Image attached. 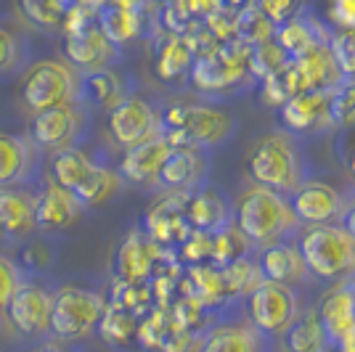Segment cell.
<instances>
[{
    "mask_svg": "<svg viewBox=\"0 0 355 352\" xmlns=\"http://www.w3.org/2000/svg\"><path fill=\"white\" fill-rule=\"evenodd\" d=\"M340 225L355 238V196L350 199V204L345 206V212H342V222H340Z\"/></svg>",
    "mask_w": 355,
    "mask_h": 352,
    "instance_id": "f907efd6",
    "label": "cell"
},
{
    "mask_svg": "<svg viewBox=\"0 0 355 352\" xmlns=\"http://www.w3.org/2000/svg\"><path fill=\"white\" fill-rule=\"evenodd\" d=\"M318 318L334 347L355 337V283H340L321 297Z\"/></svg>",
    "mask_w": 355,
    "mask_h": 352,
    "instance_id": "7c38bea8",
    "label": "cell"
},
{
    "mask_svg": "<svg viewBox=\"0 0 355 352\" xmlns=\"http://www.w3.org/2000/svg\"><path fill=\"white\" fill-rule=\"evenodd\" d=\"M252 45L234 40L207 56H199L191 67V82L199 90H225L239 85L250 72Z\"/></svg>",
    "mask_w": 355,
    "mask_h": 352,
    "instance_id": "8992f818",
    "label": "cell"
},
{
    "mask_svg": "<svg viewBox=\"0 0 355 352\" xmlns=\"http://www.w3.org/2000/svg\"><path fill=\"white\" fill-rule=\"evenodd\" d=\"M223 279H225V289L231 297L236 294H252L263 281V270H260V263H252L250 257L247 260H239L231 267H223Z\"/></svg>",
    "mask_w": 355,
    "mask_h": 352,
    "instance_id": "f35d334b",
    "label": "cell"
},
{
    "mask_svg": "<svg viewBox=\"0 0 355 352\" xmlns=\"http://www.w3.org/2000/svg\"><path fill=\"white\" fill-rule=\"evenodd\" d=\"M318 352H340V347H334V344H326L324 350H318Z\"/></svg>",
    "mask_w": 355,
    "mask_h": 352,
    "instance_id": "f5cc1de1",
    "label": "cell"
},
{
    "mask_svg": "<svg viewBox=\"0 0 355 352\" xmlns=\"http://www.w3.org/2000/svg\"><path fill=\"white\" fill-rule=\"evenodd\" d=\"M289 64H292V59L284 53V48L276 40L254 45L250 53V72L254 77H260L263 82L270 80V77H276V74H282Z\"/></svg>",
    "mask_w": 355,
    "mask_h": 352,
    "instance_id": "d590c367",
    "label": "cell"
},
{
    "mask_svg": "<svg viewBox=\"0 0 355 352\" xmlns=\"http://www.w3.org/2000/svg\"><path fill=\"white\" fill-rule=\"evenodd\" d=\"M250 318L260 334H279L297 321V297L289 286L263 281L250 294Z\"/></svg>",
    "mask_w": 355,
    "mask_h": 352,
    "instance_id": "ba28073f",
    "label": "cell"
},
{
    "mask_svg": "<svg viewBox=\"0 0 355 352\" xmlns=\"http://www.w3.org/2000/svg\"><path fill=\"white\" fill-rule=\"evenodd\" d=\"M21 289V283H19V270H16V265L8 260V257H3L0 254V310L11 305V299H14V294Z\"/></svg>",
    "mask_w": 355,
    "mask_h": 352,
    "instance_id": "bcb514c9",
    "label": "cell"
},
{
    "mask_svg": "<svg viewBox=\"0 0 355 352\" xmlns=\"http://www.w3.org/2000/svg\"><path fill=\"white\" fill-rule=\"evenodd\" d=\"M159 267V247L148 236L130 231L117 252V281L148 283Z\"/></svg>",
    "mask_w": 355,
    "mask_h": 352,
    "instance_id": "5bb4252c",
    "label": "cell"
},
{
    "mask_svg": "<svg viewBox=\"0 0 355 352\" xmlns=\"http://www.w3.org/2000/svg\"><path fill=\"white\" fill-rule=\"evenodd\" d=\"M199 352H260V344L247 326H218L202 339Z\"/></svg>",
    "mask_w": 355,
    "mask_h": 352,
    "instance_id": "f1b7e54d",
    "label": "cell"
},
{
    "mask_svg": "<svg viewBox=\"0 0 355 352\" xmlns=\"http://www.w3.org/2000/svg\"><path fill=\"white\" fill-rule=\"evenodd\" d=\"M260 270L266 281H273V283H300V281L308 276V265L300 254V247L295 244H270L263 249L260 254Z\"/></svg>",
    "mask_w": 355,
    "mask_h": 352,
    "instance_id": "7402d4cb",
    "label": "cell"
},
{
    "mask_svg": "<svg viewBox=\"0 0 355 352\" xmlns=\"http://www.w3.org/2000/svg\"><path fill=\"white\" fill-rule=\"evenodd\" d=\"M252 180L263 188H270L276 193H295L300 186H305V173H302V159L297 154V146L289 135L273 132L260 138L250 151L247 159Z\"/></svg>",
    "mask_w": 355,
    "mask_h": 352,
    "instance_id": "7a4b0ae2",
    "label": "cell"
},
{
    "mask_svg": "<svg viewBox=\"0 0 355 352\" xmlns=\"http://www.w3.org/2000/svg\"><path fill=\"white\" fill-rule=\"evenodd\" d=\"M292 212L300 222H311V225H331L334 218H340L345 212L340 193L331 186L308 180L305 186H300L292 193Z\"/></svg>",
    "mask_w": 355,
    "mask_h": 352,
    "instance_id": "4fadbf2b",
    "label": "cell"
},
{
    "mask_svg": "<svg viewBox=\"0 0 355 352\" xmlns=\"http://www.w3.org/2000/svg\"><path fill=\"white\" fill-rule=\"evenodd\" d=\"M300 254L315 279L334 281L355 270V238L342 225H313L300 238Z\"/></svg>",
    "mask_w": 355,
    "mask_h": 352,
    "instance_id": "277c9868",
    "label": "cell"
},
{
    "mask_svg": "<svg viewBox=\"0 0 355 352\" xmlns=\"http://www.w3.org/2000/svg\"><path fill=\"white\" fill-rule=\"evenodd\" d=\"M234 220L252 244H268V247L276 244L297 225L292 202H286L282 193L263 188V186H252L239 199Z\"/></svg>",
    "mask_w": 355,
    "mask_h": 352,
    "instance_id": "6da1fadb",
    "label": "cell"
},
{
    "mask_svg": "<svg viewBox=\"0 0 355 352\" xmlns=\"http://www.w3.org/2000/svg\"><path fill=\"white\" fill-rule=\"evenodd\" d=\"M159 125L162 119L154 114V109L144 98H135V96H128L119 106L109 112V132L114 143L125 151L141 146L151 138H159L162 135Z\"/></svg>",
    "mask_w": 355,
    "mask_h": 352,
    "instance_id": "9c48e42d",
    "label": "cell"
},
{
    "mask_svg": "<svg viewBox=\"0 0 355 352\" xmlns=\"http://www.w3.org/2000/svg\"><path fill=\"white\" fill-rule=\"evenodd\" d=\"M112 308H119L125 313H130L135 318H144L151 313L154 305V294L148 283H125V281H114L112 286V299H109Z\"/></svg>",
    "mask_w": 355,
    "mask_h": 352,
    "instance_id": "836d02e7",
    "label": "cell"
},
{
    "mask_svg": "<svg viewBox=\"0 0 355 352\" xmlns=\"http://www.w3.org/2000/svg\"><path fill=\"white\" fill-rule=\"evenodd\" d=\"M193 61H196V56H193L191 45L186 43V37H167L162 45H159V53H157V74L162 77V80H178L180 74L191 72Z\"/></svg>",
    "mask_w": 355,
    "mask_h": 352,
    "instance_id": "4dcf8cb0",
    "label": "cell"
},
{
    "mask_svg": "<svg viewBox=\"0 0 355 352\" xmlns=\"http://www.w3.org/2000/svg\"><path fill=\"white\" fill-rule=\"evenodd\" d=\"M83 90H85V96H88L90 101H96L98 106L109 109V112L128 98V96H122V80H119V74L112 72V69H98V72L85 74Z\"/></svg>",
    "mask_w": 355,
    "mask_h": 352,
    "instance_id": "1f68e13d",
    "label": "cell"
},
{
    "mask_svg": "<svg viewBox=\"0 0 355 352\" xmlns=\"http://www.w3.org/2000/svg\"><path fill=\"white\" fill-rule=\"evenodd\" d=\"M329 51L337 61L345 80H355V30H340L331 35Z\"/></svg>",
    "mask_w": 355,
    "mask_h": 352,
    "instance_id": "7bdbcfd3",
    "label": "cell"
},
{
    "mask_svg": "<svg viewBox=\"0 0 355 352\" xmlns=\"http://www.w3.org/2000/svg\"><path fill=\"white\" fill-rule=\"evenodd\" d=\"M331 117L337 127L355 130V80H342L331 90Z\"/></svg>",
    "mask_w": 355,
    "mask_h": 352,
    "instance_id": "b9f144b4",
    "label": "cell"
},
{
    "mask_svg": "<svg viewBox=\"0 0 355 352\" xmlns=\"http://www.w3.org/2000/svg\"><path fill=\"white\" fill-rule=\"evenodd\" d=\"M212 265L215 267H231L239 260H247V252H250V238L239 231L236 225H228L223 228L220 234L212 236Z\"/></svg>",
    "mask_w": 355,
    "mask_h": 352,
    "instance_id": "e575fe53",
    "label": "cell"
},
{
    "mask_svg": "<svg viewBox=\"0 0 355 352\" xmlns=\"http://www.w3.org/2000/svg\"><path fill=\"white\" fill-rule=\"evenodd\" d=\"M186 204H189V193H167L146 209L144 228L157 247H170V244L180 247L191 236L193 228L186 218Z\"/></svg>",
    "mask_w": 355,
    "mask_h": 352,
    "instance_id": "30bf717a",
    "label": "cell"
},
{
    "mask_svg": "<svg viewBox=\"0 0 355 352\" xmlns=\"http://www.w3.org/2000/svg\"><path fill=\"white\" fill-rule=\"evenodd\" d=\"M21 11L32 24L45 30H64V21L72 11V3H56V0H27L21 3Z\"/></svg>",
    "mask_w": 355,
    "mask_h": 352,
    "instance_id": "74e56055",
    "label": "cell"
},
{
    "mask_svg": "<svg viewBox=\"0 0 355 352\" xmlns=\"http://www.w3.org/2000/svg\"><path fill=\"white\" fill-rule=\"evenodd\" d=\"M205 315H207V308L202 305V302H196L191 297H178V302L170 308V318L175 323L178 328H186V331H191L196 334L202 326H205Z\"/></svg>",
    "mask_w": 355,
    "mask_h": 352,
    "instance_id": "ee69618b",
    "label": "cell"
},
{
    "mask_svg": "<svg viewBox=\"0 0 355 352\" xmlns=\"http://www.w3.org/2000/svg\"><path fill=\"white\" fill-rule=\"evenodd\" d=\"M106 305L101 297L85 289H61L53 294V310H51V331L59 339H83L104 318Z\"/></svg>",
    "mask_w": 355,
    "mask_h": 352,
    "instance_id": "5b68a950",
    "label": "cell"
},
{
    "mask_svg": "<svg viewBox=\"0 0 355 352\" xmlns=\"http://www.w3.org/2000/svg\"><path fill=\"white\" fill-rule=\"evenodd\" d=\"M193 342H196V334L186 331V328H178L175 323H173V328H170V334L164 337L162 350L159 352H191Z\"/></svg>",
    "mask_w": 355,
    "mask_h": 352,
    "instance_id": "c3c4849f",
    "label": "cell"
},
{
    "mask_svg": "<svg viewBox=\"0 0 355 352\" xmlns=\"http://www.w3.org/2000/svg\"><path fill=\"white\" fill-rule=\"evenodd\" d=\"M186 218L193 231L202 234H220L223 228L231 225V215H228V204L220 193L212 188H202V191L189 193V204H186Z\"/></svg>",
    "mask_w": 355,
    "mask_h": 352,
    "instance_id": "44dd1931",
    "label": "cell"
},
{
    "mask_svg": "<svg viewBox=\"0 0 355 352\" xmlns=\"http://www.w3.org/2000/svg\"><path fill=\"white\" fill-rule=\"evenodd\" d=\"M51 310H53V297L35 283H24L8 305V321L16 326V331L30 337L51 328Z\"/></svg>",
    "mask_w": 355,
    "mask_h": 352,
    "instance_id": "9a60e30c",
    "label": "cell"
},
{
    "mask_svg": "<svg viewBox=\"0 0 355 352\" xmlns=\"http://www.w3.org/2000/svg\"><path fill=\"white\" fill-rule=\"evenodd\" d=\"M276 37V24L266 16L260 8V3H250L244 8H239L236 14V40L247 45H263Z\"/></svg>",
    "mask_w": 355,
    "mask_h": 352,
    "instance_id": "f546056e",
    "label": "cell"
},
{
    "mask_svg": "<svg viewBox=\"0 0 355 352\" xmlns=\"http://www.w3.org/2000/svg\"><path fill=\"white\" fill-rule=\"evenodd\" d=\"M138 326H141V318H135L130 313H125V310L119 308H112V305H106L104 310V318L98 323V337L109 342V344H130L133 339H138Z\"/></svg>",
    "mask_w": 355,
    "mask_h": 352,
    "instance_id": "d6a6232c",
    "label": "cell"
},
{
    "mask_svg": "<svg viewBox=\"0 0 355 352\" xmlns=\"http://www.w3.org/2000/svg\"><path fill=\"white\" fill-rule=\"evenodd\" d=\"M276 43L284 48V53L289 56L292 61L302 59V56H308L313 53L315 48H324V45L331 43V35H326L321 32V24L315 21V19H302V16H297L292 21H286L282 24L279 30H276V37H273Z\"/></svg>",
    "mask_w": 355,
    "mask_h": 352,
    "instance_id": "603a6c76",
    "label": "cell"
},
{
    "mask_svg": "<svg viewBox=\"0 0 355 352\" xmlns=\"http://www.w3.org/2000/svg\"><path fill=\"white\" fill-rule=\"evenodd\" d=\"M77 132V114L72 106L48 109L32 117V141L40 148H69Z\"/></svg>",
    "mask_w": 355,
    "mask_h": 352,
    "instance_id": "ffe728a7",
    "label": "cell"
},
{
    "mask_svg": "<svg viewBox=\"0 0 355 352\" xmlns=\"http://www.w3.org/2000/svg\"><path fill=\"white\" fill-rule=\"evenodd\" d=\"M24 167H27V146L11 132H0V186L14 183L24 173Z\"/></svg>",
    "mask_w": 355,
    "mask_h": 352,
    "instance_id": "8d00e7d4",
    "label": "cell"
},
{
    "mask_svg": "<svg viewBox=\"0 0 355 352\" xmlns=\"http://www.w3.org/2000/svg\"><path fill=\"white\" fill-rule=\"evenodd\" d=\"M72 96L74 77L59 61H37L21 80V101L35 114L69 106Z\"/></svg>",
    "mask_w": 355,
    "mask_h": 352,
    "instance_id": "52a82bcc",
    "label": "cell"
},
{
    "mask_svg": "<svg viewBox=\"0 0 355 352\" xmlns=\"http://www.w3.org/2000/svg\"><path fill=\"white\" fill-rule=\"evenodd\" d=\"M202 173H205V161L199 157V151L175 148L159 173V186L170 188V193H191L189 188L199 183Z\"/></svg>",
    "mask_w": 355,
    "mask_h": 352,
    "instance_id": "cb8c5ba5",
    "label": "cell"
},
{
    "mask_svg": "<svg viewBox=\"0 0 355 352\" xmlns=\"http://www.w3.org/2000/svg\"><path fill=\"white\" fill-rule=\"evenodd\" d=\"M345 159H347V167H350V173H353V177H355V141L350 143V146H347V154H345Z\"/></svg>",
    "mask_w": 355,
    "mask_h": 352,
    "instance_id": "816d5d0a",
    "label": "cell"
},
{
    "mask_svg": "<svg viewBox=\"0 0 355 352\" xmlns=\"http://www.w3.org/2000/svg\"><path fill=\"white\" fill-rule=\"evenodd\" d=\"M289 132H321L334 125L331 117V90H308L279 109Z\"/></svg>",
    "mask_w": 355,
    "mask_h": 352,
    "instance_id": "8fae6325",
    "label": "cell"
},
{
    "mask_svg": "<svg viewBox=\"0 0 355 352\" xmlns=\"http://www.w3.org/2000/svg\"><path fill=\"white\" fill-rule=\"evenodd\" d=\"M170 328H173L170 313H167V310L154 308L148 315L141 318V326H138V344L151 352H159L162 350L164 337L170 334Z\"/></svg>",
    "mask_w": 355,
    "mask_h": 352,
    "instance_id": "ab89813d",
    "label": "cell"
},
{
    "mask_svg": "<svg viewBox=\"0 0 355 352\" xmlns=\"http://www.w3.org/2000/svg\"><path fill=\"white\" fill-rule=\"evenodd\" d=\"M35 228V202L27 193L0 188V234H24Z\"/></svg>",
    "mask_w": 355,
    "mask_h": 352,
    "instance_id": "4316f807",
    "label": "cell"
},
{
    "mask_svg": "<svg viewBox=\"0 0 355 352\" xmlns=\"http://www.w3.org/2000/svg\"><path fill=\"white\" fill-rule=\"evenodd\" d=\"M212 236L202 234V231H191V236L180 244V257L186 263L196 267V265H212Z\"/></svg>",
    "mask_w": 355,
    "mask_h": 352,
    "instance_id": "f6af8a7d",
    "label": "cell"
},
{
    "mask_svg": "<svg viewBox=\"0 0 355 352\" xmlns=\"http://www.w3.org/2000/svg\"><path fill=\"white\" fill-rule=\"evenodd\" d=\"M119 180L117 175L112 173V170H104V167H96V173L90 177L88 183L80 188V191L74 193V199L80 202L83 206H90V204H101L106 202L112 193L117 191Z\"/></svg>",
    "mask_w": 355,
    "mask_h": 352,
    "instance_id": "60d3db41",
    "label": "cell"
},
{
    "mask_svg": "<svg viewBox=\"0 0 355 352\" xmlns=\"http://www.w3.org/2000/svg\"><path fill=\"white\" fill-rule=\"evenodd\" d=\"M43 352H61V350H56V347H48V350H43Z\"/></svg>",
    "mask_w": 355,
    "mask_h": 352,
    "instance_id": "db71d44e",
    "label": "cell"
},
{
    "mask_svg": "<svg viewBox=\"0 0 355 352\" xmlns=\"http://www.w3.org/2000/svg\"><path fill=\"white\" fill-rule=\"evenodd\" d=\"M329 19L340 30H355V0H337L329 6Z\"/></svg>",
    "mask_w": 355,
    "mask_h": 352,
    "instance_id": "7dc6e473",
    "label": "cell"
},
{
    "mask_svg": "<svg viewBox=\"0 0 355 352\" xmlns=\"http://www.w3.org/2000/svg\"><path fill=\"white\" fill-rule=\"evenodd\" d=\"M51 173H53V183L74 196L93 177L96 164H93V159H90L85 151H80V148H64V151L56 154Z\"/></svg>",
    "mask_w": 355,
    "mask_h": 352,
    "instance_id": "484cf974",
    "label": "cell"
},
{
    "mask_svg": "<svg viewBox=\"0 0 355 352\" xmlns=\"http://www.w3.org/2000/svg\"><path fill=\"white\" fill-rule=\"evenodd\" d=\"M98 30L112 45H128L144 30V6L138 3H101Z\"/></svg>",
    "mask_w": 355,
    "mask_h": 352,
    "instance_id": "ac0fdd59",
    "label": "cell"
},
{
    "mask_svg": "<svg viewBox=\"0 0 355 352\" xmlns=\"http://www.w3.org/2000/svg\"><path fill=\"white\" fill-rule=\"evenodd\" d=\"M80 209H83V204L72 193L59 188L56 183H51L35 202V225L40 231H64L72 222L80 220Z\"/></svg>",
    "mask_w": 355,
    "mask_h": 352,
    "instance_id": "e0dca14e",
    "label": "cell"
},
{
    "mask_svg": "<svg viewBox=\"0 0 355 352\" xmlns=\"http://www.w3.org/2000/svg\"><path fill=\"white\" fill-rule=\"evenodd\" d=\"M284 344L289 352H318L329 344L326 337V328L321 318H318V310L315 313H305L300 315L286 331H284Z\"/></svg>",
    "mask_w": 355,
    "mask_h": 352,
    "instance_id": "83f0119b",
    "label": "cell"
},
{
    "mask_svg": "<svg viewBox=\"0 0 355 352\" xmlns=\"http://www.w3.org/2000/svg\"><path fill=\"white\" fill-rule=\"evenodd\" d=\"M14 61V37L6 30H0V69L11 67Z\"/></svg>",
    "mask_w": 355,
    "mask_h": 352,
    "instance_id": "681fc988",
    "label": "cell"
},
{
    "mask_svg": "<svg viewBox=\"0 0 355 352\" xmlns=\"http://www.w3.org/2000/svg\"><path fill=\"white\" fill-rule=\"evenodd\" d=\"M175 148L164 141L162 135L159 138H151L146 143L135 148H128L122 154V161H119V173L122 177H128L130 183H148V180H159V173H162L164 161L170 159Z\"/></svg>",
    "mask_w": 355,
    "mask_h": 352,
    "instance_id": "2e32d148",
    "label": "cell"
},
{
    "mask_svg": "<svg viewBox=\"0 0 355 352\" xmlns=\"http://www.w3.org/2000/svg\"><path fill=\"white\" fill-rule=\"evenodd\" d=\"M183 297H191L196 302H202L205 308H215L223 299H228L231 294L225 289L223 270L215 265H196L189 267V273L183 276Z\"/></svg>",
    "mask_w": 355,
    "mask_h": 352,
    "instance_id": "d4e9b609",
    "label": "cell"
},
{
    "mask_svg": "<svg viewBox=\"0 0 355 352\" xmlns=\"http://www.w3.org/2000/svg\"><path fill=\"white\" fill-rule=\"evenodd\" d=\"M234 130V119L220 109L173 103L162 114V138L173 148H202L225 141Z\"/></svg>",
    "mask_w": 355,
    "mask_h": 352,
    "instance_id": "3957f363",
    "label": "cell"
},
{
    "mask_svg": "<svg viewBox=\"0 0 355 352\" xmlns=\"http://www.w3.org/2000/svg\"><path fill=\"white\" fill-rule=\"evenodd\" d=\"M64 56L69 64L80 67V69H104V64L112 59L114 53V45L104 37V32L96 27H90L85 32H77V35H67L64 37V45H61Z\"/></svg>",
    "mask_w": 355,
    "mask_h": 352,
    "instance_id": "d6986e66",
    "label": "cell"
}]
</instances>
